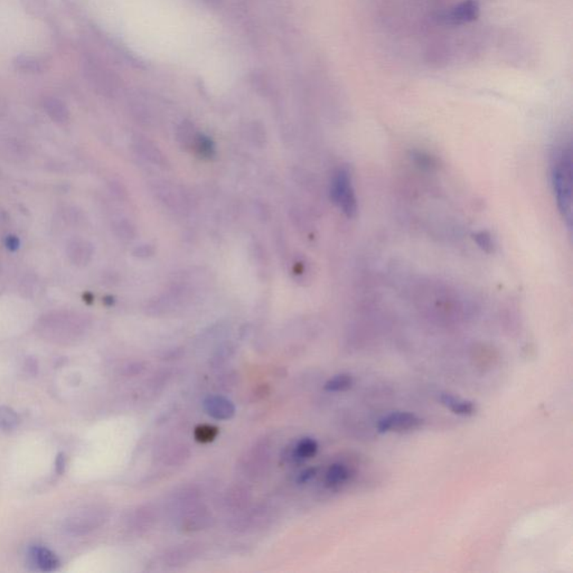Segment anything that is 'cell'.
<instances>
[{
	"instance_id": "cell-27",
	"label": "cell",
	"mask_w": 573,
	"mask_h": 573,
	"mask_svg": "<svg viewBox=\"0 0 573 573\" xmlns=\"http://www.w3.org/2000/svg\"><path fill=\"white\" fill-rule=\"evenodd\" d=\"M7 248L9 250H17L19 248V240L16 236H8L7 238Z\"/></svg>"
},
{
	"instance_id": "cell-18",
	"label": "cell",
	"mask_w": 573,
	"mask_h": 573,
	"mask_svg": "<svg viewBox=\"0 0 573 573\" xmlns=\"http://www.w3.org/2000/svg\"><path fill=\"white\" fill-rule=\"evenodd\" d=\"M114 231L116 236L123 241H132L136 236V227L127 218H119L114 223Z\"/></svg>"
},
{
	"instance_id": "cell-26",
	"label": "cell",
	"mask_w": 573,
	"mask_h": 573,
	"mask_svg": "<svg viewBox=\"0 0 573 573\" xmlns=\"http://www.w3.org/2000/svg\"><path fill=\"white\" fill-rule=\"evenodd\" d=\"M316 472V468L306 469V470H304L302 474L299 475L298 483H304L311 481V479H313V478L315 477Z\"/></svg>"
},
{
	"instance_id": "cell-4",
	"label": "cell",
	"mask_w": 573,
	"mask_h": 573,
	"mask_svg": "<svg viewBox=\"0 0 573 573\" xmlns=\"http://www.w3.org/2000/svg\"><path fill=\"white\" fill-rule=\"evenodd\" d=\"M331 196L334 203L348 218L357 214V200L353 188L352 176L346 167L338 168L333 175L331 184Z\"/></svg>"
},
{
	"instance_id": "cell-13",
	"label": "cell",
	"mask_w": 573,
	"mask_h": 573,
	"mask_svg": "<svg viewBox=\"0 0 573 573\" xmlns=\"http://www.w3.org/2000/svg\"><path fill=\"white\" fill-rule=\"evenodd\" d=\"M43 107L54 123H59V125H65L69 123V109L60 98H55V96H46L43 100Z\"/></svg>"
},
{
	"instance_id": "cell-8",
	"label": "cell",
	"mask_w": 573,
	"mask_h": 573,
	"mask_svg": "<svg viewBox=\"0 0 573 573\" xmlns=\"http://www.w3.org/2000/svg\"><path fill=\"white\" fill-rule=\"evenodd\" d=\"M156 194L161 200V203H164L168 209L176 211V212H183L185 209L187 200L184 196V191L176 186L170 185L167 183L158 184Z\"/></svg>"
},
{
	"instance_id": "cell-16",
	"label": "cell",
	"mask_w": 573,
	"mask_h": 573,
	"mask_svg": "<svg viewBox=\"0 0 573 573\" xmlns=\"http://www.w3.org/2000/svg\"><path fill=\"white\" fill-rule=\"evenodd\" d=\"M351 476V472L343 463H334L326 472L325 483L331 488L342 486L346 483Z\"/></svg>"
},
{
	"instance_id": "cell-25",
	"label": "cell",
	"mask_w": 573,
	"mask_h": 573,
	"mask_svg": "<svg viewBox=\"0 0 573 573\" xmlns=\"http://www.w3.org/2000/svg\"><path fill=\"white\" fill-rule=\"evenodd\" d=\"M154 252H155V250H154L152 245L143 244L136 248V250H134V256L139 258H149L152 257Z\"/></svg>"
},
{
	"instance_id": "cell-24",
	"label": "cell",
	"mask_w": 573,
	"mask_h": 573,
	"mask_svg": "<svg viewBox=\"0 0 573 573\" xmlns=\"http://www.w3.org/2000/svg\"><path fill=\"white\" fill-rule=\"evenodd\" d=\"M475 241L479 245V248L483 249L486 252H492L494 249V243H492V236L486 231H481V232L476 233L474 236Z\"/></svg>"
},
{
	"instance_id": "cell-7",
	"label": "cell",
	"mask_w": 573,
	"mask_h": 573,
	"mask_svg": "<svg viewBox=\"0 0 573 573\" xmlns=\"http://www.w3.org/2000/svg\"><path fill=\"white\" fill-rule=\"evenodd\" d=\"M84 74L94 89L103 94H109L114 90V81L103 66L89 60L83 63Z\"/></svg>"
},
{
	"instance_id": "cell-15",
	"label": "cell",
	"mask_w": 573,
	"mask_h": 573,
	"mask_svg": "<svg viewBox=\"0 0 573 573\" xmlns=\"http://www.w3.org/2000/svg\"><path fill=\"white\" fill-rule=\"evenodd\" d=\"M200 132H197L194 125L191 123H183L177 129V141L184 149L194 152L197 139Z\"/></svg>"
},
{
	"instance_id": "cell-9",
	"label": "cell",
	"mask_w": 573,
	"mask_h": 573,
	"mask_svg": "<svg viewBox=\"0 0 573 573\" xmlns=\"http://www.w3.org/2000/svg\"><path fill=\"white\" fill-rule=\"evenodd\" d=\"M67 258L74 266L84 267L89 264L94 254L93 245L84 239L72 240L66 249Z\"/></svg>"
},
{
	"instance_id": "cell-11",
	"label": "cell",
	"mask_w": 573,
	"mask_h": 573,
	"mask_svg": "<svg viewBox=\"0 0 573 573\" xmlns=\"http://www.w3.org/2000/svg\"><path fill=\"white\" fill-rule=\"evenodd\" d=\"M204 409L207 415L216 420H229L236 413V408L233 403L225 397L218 395L206 397L204 401Z\"/></svg>"
},
{
	"instance_id": "cell-19",
	"label": "cell",
	"mask_w": 573,
	"mask_h": 573,
	"mask_svg": "<svg viewBox=\"0 0 573 573\" xmlns=\"http://www.w3.org/2000/svg\"><path fill=\"white\" fill-rule=\"evenodd\" d=\"M353 377L349 374H338L329 379L325 384V390L329 392H344L352 388Z\"/></svg>"
},
{
	"instance_id": "cell-2",
	"label": "cell",
	"mask_w": 573,
	"mask_h": 573,
	"mask_svg": "<svg viewBox=\"0 0 573 573\" xmlns=\"http://www.w3.org/2000/svg\"><path fill=\"white\" fill-rule=\"evenodd\" d=\"M551 178L559 211L567 227L572 218V152L570 145L555 148L551 161Z\"/></svg>"
},
{
	"instance_id": "cell-21",
	"label": "cell",
	"mask_w": 573,
	"mask_h": 573,
	"mask_svg": "<svg viewBox=\"0 0 573 573\" xmlns=\"http://www.w3.org/2000/svg\"><path fill=\"white\" fill-rule=\"evenodd\" d=\"M14 65L24 73H39L43 70L42 62L32 56H18L14 61Z\"/></svg>"
},
{
	"instance_id": "cell-20",
	"label": "cell",
	"mask_w": 573,
	"mask_h": 573,
	"mask_svg": "<svg viewBox=\"0 0 573 573\" xmlns=\"http://www.w3.org/2000/svg\"><path fill=\"white\" fill-rule=\"evenodd\" d=\"M19 424V418L12 408L0 406V430L10 431L15 429Z\"/></svg>"
},
{
	"instance_id": "cell-3",
	"label": "cell",
	"mask_w": 573,
	"mask_h": 573,
	"mask_svg": "<svg viewBox=\"0 0 573 573\" xmlns=\"http://www.w3.org/2000/svg\"><path fill=\"white\" fill-rule=\"evenodd\" d=\"M105 510L98 505H87L76 508L69 514L63 523L64 531L72 535H84L94 531L105 523Z\"/></svg>"
},
{
	"instance_id": "cell-22",
	"label": "cell",
	"mask_w": 573,
	"mask_h": 573,
	"mask_svg": "<svg viewBox=\"0 0 573 573\" xmlns=\"http://www.w3.org/2000/svg\"><path fill=\"white\" fill-rule=\"evenodd\" d=\"M194 152L198 154L200 157L211 158L215 154L214 143L211 140V138L207 137L205 134H200V137L197 139Z\"/></svg>"
},
{
	"instance_id": "cell-12",
	"label": "cell",
	"mask_w": 573,
	"mask_h": 573,
	"mask_svg": "<svg viewBox=\"0 0 573 573\" xmlns=\"http://www.w3.org/2000/svg\"><path fill=\"white\" fill-rule=\"evenodd\" d=\"M30 559L37 569L45 572L56 570L60 565L56 554L45 546H34L30 550Z\"/></svg>"
},
{
	"instance_id": "cell-17",
	"label": "cell",
	"mask_w": 573,
	"mask_h": 573,
	"mask_svg": "<svg viewBox=\"0 0 573 573\" xmlns=\"http://www.w3.org/2000/svg\"><path fill=\"white\" fill-rule=\"evenodd\" d=\"M318 451V444L313 438H304L297 442L293 455L295 459H308L315 456Z\"/></svg>"
},
{
	"instance_id": "cell-23",
	"label": "cell",
	"mask_w": 573,
	"mask_h": 573,
	"mask_svg": "<svg viewBox=\"0 0 573 573\" xmlns=\"http://www.w3.org/2000/svg\"><path fill=\"white\" fill-rule=\"evenodd\" d=\"M218 428L213 427V426H207L203 424L195 429L194 436L197 441L200 442H209L214 440L215 437L218 436Z\"/></svg>"
},
{
	"instance_id": "cell-5",
	"label": "cell",
	"mask_w": 573,
	"mask_h": 573,
	"mask_svg": "<svg viewBox=\"0 0 573 573\" xmlns=\"http://www.w3.org/2000/svg\"><path fill=\"white\" fill-rule=\"evenodd\" d=\"M481 14V6L476 0H465L456 6L441 12L439 21L442 24L463 25L476 21Z\"/></svg>"
},
{
	"instance_id": "cell-6",
	"label": "cell",
	"mask_w": 573,
	"mask_h": 573,
	"mask_svg": "<svg viewBox=\"0 0 573 573\" xmlns=\"http://www.w3.org/2000/svg\"><path fill=\"white\" fill-rule=\"evenodd\" d=\"M422 426V420L418 415L410 413V412H393L391 415H385L377 424V430L379 433H388V431H411L418 429Z\"/></svg>"
},
{
	"instance_id": "cell-1",
	"label": "cell",
	"mask_w": 573,
	"mask_h": 573,
	"mask_svg": "<svg viewBox=\"0 0 573 573\" xmlns=\"http://www.w3.org/2000/svg\"><path fill=\"white\" fill-rule=\"evenodd\" d=\"M89 322L83 315L73 311L46 313L36 324V331L43 340L60 345L76 343L87 333Z\"/></svg>"
},
{
	"instance_id": "cell-14",
	"label": "cell",
	"mask_w": 573,
	"mask_h": 573,
	"mask_svg": "<svg viewBox=\"0 0 573 573\" xmlns=\"http://www.w3.org/2000/svg\"><path fill=\"white\" fill-rule=\"evenodd\" d=\"M440 401H441L444 406H447L448 409L457 415H472L476 411V406L472 401L463 400L460 397H455L454 394L441 393L440 394Z\"/></svg>"
},
{
	"instance_id": "cell-10",
	"label": "cell",
	"mask_w": 573,
	"mask_h": 573,
	"mask_svg": "<svg viewBox=\"0 0 573 573\" xmlns=\"http://www.w3.org/2000/svg\"><path fill=\"white\" fill-rule=\"evenodd\" d=\"M134 152L141 156V158L148 161L150 164L158 166V167L166 168L168 166V160L164 152L156 146L155 143L147 139H137L134 143Z\"/></svg>"
}]
</instances>
